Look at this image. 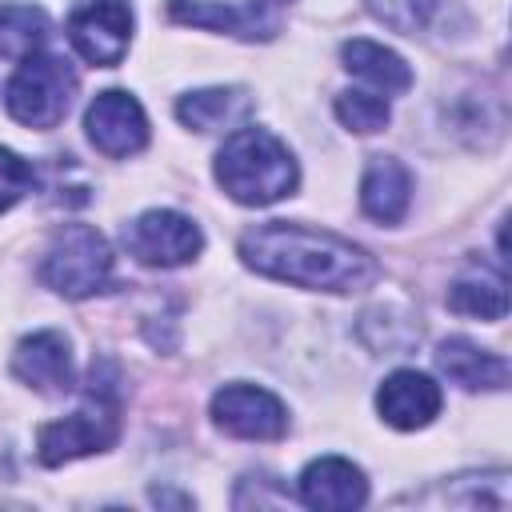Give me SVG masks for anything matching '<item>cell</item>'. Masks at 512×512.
<instances>
[{
  "mask_svg": "<svg viewBox=\"0 0 512 512\" xmlns=\"http://www.w3.org/2000/svg\"><path fill=\"white\" fill-rule=\"evenodd\" d=\"M240 256L260 276L320 292H360L380 276L376 260L352 240L288 220H268L248 228L240 236Z\"/></svg>",
  "mask_w": 512,
  "mask_h": 512,
  "instance_id": "1",
  "label": "cell"
},
{
  "mask_svg": "<svg viewBox=\"0 0 512 512\" xmlns=\"http://www.w3.org/2000/svg\"><path fill=\"white\" fill-rule=\"evenodd\" d=\"M216 180L220 188L248 208L276 204L296 192V160L284 140H276L268 128H236L224 148L216 152Z\"/></svg>",
  "mask_w": 512,
  "mask_h": 512,
  "instance_id": "2",
  "label": "cell"
},
{
  "mask_svg": "<svg viewBox=\"0 0 512 512\" xmlns=\"http://www.w3.org/2000/svg\"><path fill=\"white\" fill-rule=\"evenodd\" d=\"M120 436V400H116V372L112 364H92L88 376V400L80 412L52 420L36 432V456L40 464L56 468L88 452H104Z\"/></svg>",
  "mask_w": 512,
  "mask_h": 512,
  "instance_id": "3",
  "label": "cell"
},
{
  "mask_svg": "<svg viewBox=\"0 0 512 512\" xmlns=\"http://www.w3.org/2000/svg\"><path fill=\"white\" fill-rule=\"evenodd\" d=\"M40 276L60 296L84 300V296H92V292H100L108 284L112 248L92 224H64V228L52 232V240L44 248Z\"/></svg>",
  "mask_w": 512,
  "mask_h": 512,
  "instance_id": "4",
  "label": "cell"
},
{
  "mask_svg": "<svg viewBox=\"0 0 512 512\" xmlns=\"http://www.w3.org/2000/svg\"><path fill=\"white\" fill-rule=\"evenodd\" d=\"M76 96V72L60 56H24L4 88V108L24 128H56Z\"/></svg>",
  "mask_w": 512,
  "mask_h": 512,
  "instance_id": "5",
  "label": "cell"
},
{
  "mask_svg": "<svg viewBox=\"0 0 512 512\" xmlns=\"http://www.w3.org/2000/svg\"><path fill=\"white\" fill-rule=\"evenodd\" d=\"M68 40L88 64L116 68L132 44V4L128 0H80L68 16Z\"/></svg>",
  "mask_w": 512,
  "mask_h": 512,
  "instance_id": "6",
  "label": "cell"
},
{
  "mask_svg": "<svg viewBox=\"0 0 512 512\" xmlns=\"http://www.w3.org/2000/svg\"><path fill=\"white\" fill-rule=\"evenodd\" d=\"M124 248L148 268H176L204 248V236L188 216L172 208H148L124 224Z\"/></svg>",
  "mask_w": 512,
  "mask_h": 512,
  "instance_id": "7",
  "label": "cell"
},
{
  "mask_svg": "<svg viewBox=\"0 0 512 512\" xmlns=\"http://www.w3.org/2000/svg\"><path fill=\"white\" fill-rule=\"evenodd\" d=\"M212 420L240 440H280L288 432L284 404L256 384H224L212 396Z\"/></svg>",
  "mask_w": 512,
  "mask_h": 512,
  "instance_id": "8",
  "label": "cell"
},
{
  "mask_svg": "<svg viewBox=\"0 0 512 512\" xmlns=\"http://www.w3.org/2000/svg\"><path fill=\"white\" fill-rule=\"evenodd\" d=\"M84 128H88V140L104 156H132L148 144V116L140 100L120 88H108L88 104Z\"/></svg>",
  "mask_w": 512,
  "mask_h": 512,
  "instance_id": "9",
  "label": "cell"
},
{
  "mask_svg": "<svg viewBox=\"0 0 512 512\" xmlns=\"http://www.w3.org/2000/svg\"><path fill=\"white\" fill-rule=\"evenodd\" d=\"M12 376L44 396H64L72 392V352H68V336L56 328L32 332L16 344L12 352Z\"/></svg>",
  "mask_w": 512,
  "mask_h": 512,
  "instance_id": "10",
  "label": "cell"
},
{
  "mask_svg": "<svg viewBox=\"0 0 512 512\" xmlns=\"http://www.w3.org/2000/svg\"><path fill=\"white\" fill-rule=\"evenodd\" d=\"M440 384L416 368H400L392 372L380 392H376V408L384 416V424L400 428V432H416L424 424H432V416L440 412Z\"/></svg>",
  "mask_w": 512,
  "mask_h": 512,
  "instance_id": "11",
  "label": "cell"
},
{
  "mask_svg": "<svg viewBox=\"0 0 512 512\" xmlns=\"http://www.w3.org/2000/svg\"><path fill=\"white\" fill-rule=\"evenodd\" d=\"M300 500L308 508H324V512L360 508L368 500V480L352 460L320 456L300 472Z\"/></svg>",
  "mask_w": 512,
  "mask_h": 512,
  "instance_id": "12",
  "label": "cell"
},
{
  "mask_svg": "<svg viewBox=\"0 0 512 512\" xmlns=\"http://www.w3.org/2000/svg\"><path fill=\"white\" fill-rule=\"evenodd\" d=\"M412 204V176L396 156H372L360 180V208L376 224H396L404 220Z\"/></svg>",
  "mask_w": 512,
  "mask_h": 512,
  "instance_id": "13",
  "label": "cell"
},
{
  "mask_svg": "<svg viewBox=\"0 0 512 512\" xmlns=\"http://www.w3.org/2000/svg\"><path fill=\"white\" fill-rule=\"evenodd\" d=\"M168 16L180 24H196V28H216L228 36H244V40H268L276 32V20L264 8H232V4H216V0H168Z\"/></svg>",
  "mask_w": 512,
  "mask_h": 512,
  "instance_id": "14",
  "label": "cell"
},
{
  "mask_svg": "<svg viewBox=\"0 0 512 512\" xmlns=\"http://www.w3.org/2000/svg\"><path fill=\"white\" fill-rule=\"evenodd\" d=\"M436 364H440V372H444L452 384H460V388H468V392H476V388L500 392V388L508 384V360L496 356V352H484L480 344H472V340H464V336L444 340V344L436 348Z\"/></svg>",
  "mask_w": 512,
  "mask_h": 512,
  "instance_id": "15",
  "label": "cell"
},
{
  "mask_svg": "<svg viewBox=\"0 0 512 512\" xmlns=\"http://www.w3.org/2000/svg\"><path fill=\"white\" fill-rule=\"evenodd\" d=\"M448 308L460 316H480V320H504L508 312V280L500 268H488L472 260L448 288Z\"/></svg>",
  "mask_w": 512,
  "mask_h": 512,
  "instance_id": "16",
  "label": "cell"
},
{
  "mask_svg": "<svg viewBox=\"0 0 512 512\" xmlns=\"http://www.w3.org/2000/svg\"><path fill=\"white\" fill-rule=\"evenodd\" d=\"M340 60H344V68H348L352 76L368 80L372 88H380V92H388V96H400V92L412 88V68H408L392 48H384V44H376V40H348V44L340 48Z\"/></svg>",
  "mask_w": 512,
  "mask_h": 512,
  "instance_id": "17",
  "label": "cell"
},
{
  "mask_svg": "<svg viewBox=\"0 0 512 512\" xmlns=\"http://www.w3.org/2000/svg\"><path fill=\"white\" fill-rule=\"evenodd\" d=\"M252 112V100L240 88H204V92H188L176 104V116L196 128V132H216V128H232Z\"/></svg>",
  "mask_w": 512,
  "mask_h": 512,
  "instance_id": "18",
  "label": "cell"
},
{
  "mask_svg": "<svg viewBox=\"0 0 512 512\" xmlns=\"http://www.w3.org/2000/svg\"><path fill=\"white\" fill-rule=\"evenodd\" d=\"M48 40V16L32 4H0V56L24 60Z\"/></svg>",
  "mask_w": 512,
  "mask_h": 512,
  "instance_id": "19",
  "label": "cell"
},
{
  "mask_svg": "<svg viewBox=\"0 0 512 512\" xmlns=\"http://www.w3.org/2000/svg\"><path fill=\"white\" fill-rule=\"evenodd\" d=\"M388 100L380 92H360V88H348L336 96V120L348 128V132H380L388 124Z\"/></svg>",
  "mask_w": 512,
  "mask_h": 512,
  "instance_id": "20",
  "label": "cell"
},
{
  "mask_svg": "<svg viewBox=\"0 0 512 512\" xmlns=\"http://www.w3.org/2000/svg\"><path fill=\"white\" fill-rule=\"evenodd\" d=\"M364 4L376 20H384L396 32H408V36H416L428 24V16L436 12V0H364Z\"/></svg>",
  "mask_w": 512,
  "mask_h": 512,
  "instance_id": "21",
  "label": "cell"
},
{
  "mask_svg": "<svg viewBox=\"0 0 512 512\" xmlns=\"http://www.w3.org/2000/svg\"><path fill=\"white\" fill-rule=\"evenodd\" d=\"M32 188H36L32 164L24 156H16L12 148H0V212H8L12 204H20Z\"/></svg>",
  "mask_w": 512,
  "mask_h": 512,
  "instance_id": "22",
  "label": "cell"
},
{
  "mask_svg": "<svg viewBox=\"0 0 512 512\" xmlns=\"http://www.w3.org/2000/svg\"><path fill=\"white\" fill-rule=\"evenodd\" d=\"M260 4H288V0H260Z\"/></svg>",
  "mask_w": 512,
  "mask_h": 512,
  "instance_id": "23",
  "label": "cell"
}]
</instances>
